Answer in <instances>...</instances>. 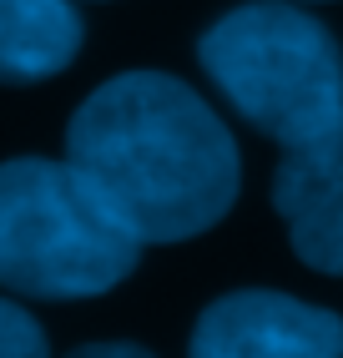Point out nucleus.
Instances as JSON below:
<instances>
[{"label":"nucleus","instance_id":"nucleus-1","mask_svg":"<svg viewBox=\"0 0 343 358\" xmlns=\"http://www.w3.org/2000/svg\"><path fill=\"white\" fill-rule=\"evenodd\" d=\"M66 162L141 243H187L237 202V141L167 71H121L66 127Z\"/></svg>","mask_w":343,"mask_h":358},{"label":"nucleus","instance_id":"nucleus-2","mask_svg":"<svg viewBox=\"0 0 343 358\" xmlns=\"http://www.w3.org/2000/svg\"><path fill=\"white\" fill-rule=\"evenodd\" d=\"M141 248L71 162H0V288L20 298H96L136 273Z\"/></svg>","mask_w":343,"mask_h":358},{"label":"nucleus","instance_id":"nucleus-3","mask_svg":"<svg viewBox=\"0 0 343 358\" xmlns=\"http://www.w3.org/2000/svg\"><path fill=\"white\" fill-rule=\"evenodd\" d=\"M197 61L232 111L278 147L313 141L343 122V56L318 15L288 0L227 10L197 41Z\"/></svg>","mask_w":343,"mask_h":358},{"label":"nucleus","instance_id":"nucleus-4","mask_svg":"<svg viewBox=\"0 0 343 358\" xmlns=\"http://www.w3.org/2000/svg\"><path fill=\"white\" fill-rule=\"evenodd\" d=\"M197 358H338L343 318L318 303L242 288L202 308L192 328Z\"/></svg>","mask_w":343,"mask_h":358},{"label":"nucleus","instance_id":"nucleus-5","mask_svg":"<svg viewBox=\"0 0 343 358\" xmlns=\"http://www.w3.org/2000/svg\"><path fill=\"white\" fill-rule=\"evenodd\" d=\"M273 207L288 222L293 252L313 273L343 278V122L313 141L283 147L273 172Z\"/></svg>","mask_w":343,"mask_h":358},{"label":"nucleus","instance_id":"nucleus-6","mask_svg":"<svg viewBox=\"0 0 343 358\" xmlns=\"http://www.w3.org/2000/svg\"><path fill=\"white\" fill-rule=\"evenodd\" d=\"M86 26L71 0H0V86H41L76 61Z\"/></svg>","mask_w":343,"mask_h":358},{"label":"nucleus","instance_id":"nucleus-7","mask_svg":"<svg viewBox=\"0 0 343 358\" xmlns=\"http://www.w3.org/2000/svg\"><path fill=\"white\" fill-rule=\"evenodd\" d=\"M46 348H51V343H46L41 323L20 303L0 298V358H41Z\"/></svg>","mask_w":343,"mask_h":358},{"label":"nucleus","instance_id":"nucleus-8","mask_svg":"<svg viewBox=\"0 0 343 358\" xmlns=\"http://www.w3.org/2000/svg\"><path fill=\"white\" fill-rule=\"evenodd\" d=\"M81 353H91V358H141L146 348L141 343H86Z\"/></svg>","mask_w":343,"mask_h":358}]
</instances>
